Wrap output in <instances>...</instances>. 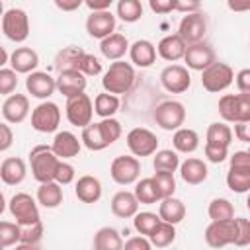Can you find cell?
<instances>
[{"label":"cell","instance_id":"obj_29","mask_svg":"<svg viewBox=\"0 0 250 250\" xmlns=\"http://www.w3.org/2000/svg\"><path fill=\"white\" fill-rule=\"evenodd\" d=\"M86 51H82L80 47L76 45H68L64 49H61L53 61V66L57 72H62V70H80V62H82V57H84Z\"/></svg>","mask_w":250,"mask_h":250},{"label":"cell","instance_id":"obj_34","mask_svg":"<svg viewBox=\"0 0 250 250\" xmlns=\"http://www.w3.org/2000/svg\"><path fill=\"white\" fill-rule=\"evenodd\" d=\"M92 244H94L96 250H121L125 242L121 240V234H119L117 229H113V227H102V229L96 230Z\"/></svg>","mask_w":250,"mask_h":250},{"label":"cell","instance_id":"obj_4","mask_svg":"<svg viewBox=\"0 0 250 250\" xmlns=\"http://www.w3.org/2000/svg\"><path fill=\"white\" fill-rule=\"evenodd\" d=\"M227 186L234 193L250 191V152L236 150L230 156L229 172H227Z\"/></svg>","mask_w":250,"mask_h":250},{"label":"cell","instance_id":"obj_5","mask_svg":"<svg viewBox=\"0 0 250 250\" xmlns=\"http://www.w3.org/2000/svg\"><path fill=\"white\" fill-rule=\"evenodd\" d=\"M219 113L227 123L250 119V94H225L219 100Z\"/></svg>","mask_w":250,"mask_h":250},{"label":"cell","instance_id":"obj_30","mask_svg":"<svg viewBox=\"0 0 250 250\" xmlns=\"http://www.w3.org/2000/svg\"><path fill=\"white\" fill-rule=\"evenodd\" d=\"M180 176L186 184L189 186H197V184H203L209 176V170H207V164L199 158H188L180 164Z\"/></svg>","mask_w":250,"mask_h":250},{"label":"cell","instance_id":"obj_15","mask_svg":"<svg viewBox=\"0 0 250 250\" xmlns=\"http://www.w3.org/2000/svg\"><path fill=\"white\" fill-rule=\"evenodd\" d=\"M127 146L135 156H150L158 148L156 135L146 127H135L127 133Z\"/></svg>","mask_w":250,"mask_h":250},{"label":"cell","instance_id":"obj_44","mask_svg":"<svg viewBox=\"0 0 250 250\" xmlns=\"http://www.w3.org/2000/svg\"><path fill=\"white\" fill-rule=\"evenodd\" d=\"M21 240V225L10 223V221H2L0 223V248H8L14 244H20Z\"/></svg>","mask_w":250,"mask_h":250},{"label":"cell","instance_id":"obj_26","mask_svg":"<svg viewBox=\"0 0 250 250\" xmlns=\"http://www.w3.org/2000/svg\"><path fill=\"white\" fill-rule=\"evenodd\" d=\"M74 195L82 203H96L102 197V182L96 176H80L74 186Z\"/></svg>","mask_w":250,"mask_h":250},{"label":"cell","instance_id":"obj_9","mask_svg":"<svg viewBox=\"0 0 250 250\" xmlns=\"http://www.w3.org/2000/svg\"><path fill=\"white\" fill-rule=\"evenodd\" d=\"M8 209H10V215L21 225H33L37 221H41L39 217V207L35 203V199L25 193V191H20V193H14L10 203H8Z\"/></svg>","mask_w":250,"mask_h":250},{"label":"cell","instance_id":"obj_14","mask_svg":"<svg viewBox=\"0 0 250 250\" xmlns=\"http://www.w3.org/2000/svg\"><path fill=\"white\" fill-rule=\"evenodd\" d=\"M160 84L170 94H184V92H188L189 86H191V76H189L188 66L168 64L160 72Z\"/></svg>","mask_w":250,"mask_h":250},{"label":"cell","instance_id":"obj_39","mask_svg":"<svg viewBox=\"0 0 250 250\" xmlns=\"http://www.w3.org/2000/svg\"><path fill=\"white\" fill-rule=\"evenodd\" d=\"M152 246L156 248H166L170 246L174 240H176V225L172 223H166V221H160L158 227L152 230V234L148 236Z\"/></svg>","mask_w":250,"mask_h":250},{"label":"cell","instance_id":"obj_45","mask_svg":"<svg viewBox=\"0 0 250 250\" xmlns=\"http://www.w3.org/2000/svg\"><path fill=\"white\" fill-rule=\"evenodd\" d=\"M41 238H43V223L37 221L33 225L21 227V240L18 246L20 248H37Z\"/></svg>","mask_w":250,"mask_h":250},{"label":"cell","instance_id":"obj_35","mask_svg":"<svg viewBox=\"0 0 250 250\" xmlns=\"http://www.w3.org/2000/svg\"><path fill=\"white\" fill-rule=\"evenodd\" d=\"M172 145L178 152H184V154H189L193 150H197L199 146V135L189 129V127H180L174 131V137H172Z\"/></svg>","mask_w":250,"mask_h":250},{"label":"cell","instance_id":"obj_1","mask_svg":"<svg viewBox=\"0 0 250 250\" xmlns=\"http://www.w3.org/2000/svg\"><path fill=\"white\" fill-rule=\"evenodd\" d=\"M121 137V123L113 117H104L100 123H90L82 129L80 141L88 150H104Z\"/></svg>","mask_w":250,"mask_h":250},{"label":"cell","instance_id":"obj_31","mask_svg":"<svg viewBox=\"0 0 250 250\" xmlns=\"http://www.w3.org/2000/svg\"><path fill=\"white\" fill-rule=\"evenodd\" d=\"M129 41H127V37L123 35V33H111V35H107L105 39H102L100 41V51H102V55L105 57V59H109V61H119L127 51H129Z\"/></svg>","mask_w":250,"mask_h":250},{"label":"cell","instance_id":"obj_59","mask_svg":"<svg viewBox=\"0 0 250 250\" xmlns=\"http://www.w3.org/2000/svg\"><path fill=\"white\" fill-rule=\"evenodd\" d=\"M115 0H84V4L92 10V12H100V10H109V6Z\"/></svg>","mask_w":250,"mask_h":250},{"label":"cell","instance_id":"obj_60","mask_svg":"<svg viewBox=\"0 0 250 250\" xmlns=\"http://www.w3.org/2000/svg\"><path fill=\"white\" fill-rule=\"evenodd\" d=\"M230 12H250V0H227Z\"/></svg>","mask_w":250,"mask_h":250},{"label":"cell","instance_id":"obj_40","mask_svg":"<svg viewBox=\"0 0 250 250\" xmlns=\"http://www.w3.org/2000/svg\"><path fill=\"white\" fill-rule=\"evenodd\" d=\"M207 213L211 221H229V219H234V205L225 197H215L209 203Z\"/></svg>","mask_w":250,"mask_h":250},{"label":"cell","instance_id":"obj_53","mask_svg":"<svg viewBox=\"0 0 250 250\" xmlns=\"http://www.w3.org/2000/svg\"><path fill=\"white\" fill-rule=\"evenodd\" d=\"M199 8H201V0H174V10L184 14L199 12Z\"/></svg>","mask_w":250,"mask_h":250},{"label":"cell","instance_id":"obj_12","mask_svg":"<svg viewBox=\"0 0 250 250\" xmlns=\"http://www.w3.org/2000/svg\"><path fill=\"white\" fill-rule=\"evenodd\" d=\"M109 176L115 184L119 186H129V184H135L141 176V162L139 158L133 154V156H115L111 166H109Z\"/></svg>","mask_w":250,"mask_h":250},{"label":"cell","instance_id":"obj_62","mask_svg":"<svg viewBox=\"0 0 250 250\" xmlns=\"http://www.w3.org/2000/svg\"><path fill=\"white\" fill-rule=\"evenodd\" d=\"M246 207H248V211H250V195H248V199H246Z\"/></svg>","mask_w":250,"mask_h":250},{"label":"cell","instance_id":"obj_33","mask_svg":"<svg viewBox=\"0 0 250 250\" xmlns=\"http://www.w3.org/2000/svg\"><path fill=\"white\" fill-rule=\"evenodd\" d=\"M158 215L162 221L166 223H172V225H178L184 221L186 217V205L182 199L170 195V197H164L160 201V207H158Z\"/></svg>","mask_w":250,"mask_h":250},{"label":"cell","instance_id":"obj_21","mask_svg":"<svg viewBox=\"0 0 250 250\" xmlns=\"http://www.w3.org/2000/svg\"><path fill=\"white\" fill-rule=\"evenodd\" d=\"M57 90L64 98H72L86 90V74L80 70H62L57 76Z\"/></svg>","mask_w":250,"mask_h":250},{"label":"cell","instance_id":"obj_2","mask_svg":"<svg viewBox=\"0 0 250 250\" xmlns=\"http://www.w3.org/2000/svg\"><path fill=\"white\" fill-rule=\"evenodd\" d=\"M135 68L131 62H125V61H113L109 64V68L105 70L104 78H102V86L105 92L109 94H127L133 84H135Z\"/></svg>","mask_w":250,"mask_h":250},{"label":"cell","instance_id":"obj_23","mask_svg":"<svg viewBox=\"0 0 250 250\" xmlns=\"http://www.w3.org/2000/svg\"><path fill=\"white\" fill-rule=\"evenodd\" d=\"M111 213L119 219H131L139 213V199L135 191L121 189L111 197Z\"/></svg>","mask_w":250,"mask_h":250},{"label":"cell","instance_id":"obj_13","mask_svg":"<svg viewBox=\"0 0 250 250\" xmlns=\"http://www.w3.org/2000/svg\"><path fill=\"white\" fill-rule=\"evenodd\" d=\"M236 240V221H211L205 229V242L211 248H223L227 244H234Z\"/></svg>","mask_w":250,"mask_h":250},{"label":"cell","instance_id":"obj_58","mask_svg":"<svg viewBox=\"0 0 250 250\" xmlns=\"http://www.w3.org/2000/svg\"><path fill=\"white\" fill-rule=\"evenodd\" d=\"M53 2L62 12H74V10H78L84 4V0H53Z\"/></svg>","mask_w":250,"mask_h":250},{"label":"cell","instance_id":"obj_6","mask_svg":"<svg viewBox=\"0 0 250 250\" xmlns=\"http://www.w3.org/2000/svg\"><path fill=\"white\" fill-rule=\"evenodd\" d=\"M2 31L14 43H23L29 37V16L21 8H10L2 16Z\"/></svg>","mask_w":250,"mask_h":250},{"label":"cell","instance_id":"obj_48","mask_svg":"<svg viewBox=\"0 0 250 250\" xmlns=\"http://www.w3.org/2000/svg\"><path fill=\"white\" fill-rule=\"evenodd\" d=\"M236 240L234 246H248L250 244V219L236 217Z\"/></svg>","mask_w":250,"mask_h":250},{"label":"cell","instance_id":"obj_24","mask_svg":"<svg viewBox=\"0 0 250 250\" xmlns=\"http://www.w3.org/2000/svg\"><path fill=\"white\" fill-rule=\"evenodd\" d=\"M51 146H53L55 154H57L59 158H62V160H68V158L78 156V152H80V148H82L78 137H76L74 133H70V131H59V133L55 135Z\"/></svg>","mask_w":250,"mask_h":250},{"label":"cell","instance_id":"obj_8","mask_svg":"<svg viewBox=\"0 0 250 250\" xmlns=\"http://www.w3.org/2000/svg\"><path fill=\"white\" fill-rule=\"evenodd\" d=\"M156 125L164 131H176L184 125L186 121V107L182 102H176V100H166V102H160L152 113Z\"/></svg>","mask_w":250,"mask_h":250},{"label":"cell","instance_id":"obj_55","mask_svg":"<svg viewBox=\"0 0 250 250\" xmlns=\"http://www.w3.org/2000/svg\"><path fill=\"white\" fill-rule=\"evenodd\" d=\"M0 135H2V139H0V150L6 152L12 146V141H14V135H12V129H10L8 121L0 123Z\"/></svg>","mask_w":250,"mask_h":250},{"label":"cell","instance_id":"obj_52","mask_svg":"<svg viewBox=\"0 0 250 250\" xmlns=\"http://www.w3.org/2000/svg\"><path fill=\"white\" fill-rule=\"evenodd\" d=\"M123 248H127V250H150L152 248V242H150L148 236L141 234V236H133V238L125 240Z\"/></svg>","mask_w":250,"mask_h":250},{"label":"cell","instance_id":"obj_10","mask_svg":"<svg viewBox=\"0 0 250 250\" xmlns=\"http://www.w3.org/2000/svg\"><path fill=\"white\" fill-rule=\"evenodd\" d=\"M61 123V109L55 102H41L31 111V127L39 133H55Z\"/></svg>","mask_w":250,"mask_h":250},{"label":"cell","instance_id":"obj_38","mask_svg":"<svg viewBox=\"0 0 250 250\" xmlns=\"http://www.w3.org/2000/svg\"><path fill=\"white\" fill-rule=\"evenodd\" d=\"M119 109V98L117 94H109V92H104V94H98L96 100H94V111L104 119V117H113Z\"/></svg>","mask_w":250,"mask_h":250},{"label":"cell","instance_id":"obj_25","mask_svg":"<svg viewBox=\"0 0 250 250\" xmlns=\"http://www.w3.org/2000/svg\"><path fill=\"white\" fill-rule=\"evenodd\" d=\"M25 174H27V166L18 156H8L0 164V178H2V182L6 186H18V184H21L25 180Z\"/></svg>","mask_w":250,"mask_h":250},{"label":"cell","instance_id":"obj_11","mask_svg":"<svg viewBox=\"0 0 250 250\" xmlns=\"http://www.w3.org/2000/svg\"><path fill=\"white\" fill-rule=\"evenodd\" d=\"M66 119L70 125L74 127H86L92 123V115H94V104L92 100L82 92L76 94L72 98H66Z\"/></svg>","mask_w":250,"mask_h":250},{"label":"cell","instance_id":"obj_47","mask_svg":"<svg viewBox=\"0 0 250 250\" xmlns=\"http://www.w3.org/2000/svg\"><path fill=\"white\" fill-rule=\"evenodd\" d=\"M18 86V72L14 68H0V94L10 96Z\"/></svg>","mask_w":250,"mask_h":250},{"label":"cell","instance_id":"obj_64","mask_svg":"<svg viewBox=\"0 0 250 250\" xmlns=\"http://www.w3.org/2000/svg\"><path fill=\"white\" fill-rule=\"evenodd\" d=\"M248 47H250V43H248Z\"/></svg>","mask_w":250,"mask_h":250},{"label":"cell","instance_id":"obj_43","mask_svg":"<svg viewBox=\"0 0 250 250\" xmlns=\"http://www.w3.org/2000/svg\"><path fill=\"white\" fill-rule=\"evenodd\" d=\"M154 170H166V172H176L180 168V156L178 152L170 150V148H162L154 152V160H152Z\"/></svg>","mask_w":250,"mask_h":250},{"label":"cell","instance_id":"obj_28","mask_svg":"<svg viewBox=\"0 0 250 250\" xmlns=\"http://www.w3.org/2000/svg\"><path fill=\"white\" fill-rule=\"evenodd\" d=\"M10 64L20 74H29L39 66V55L31 47H18L10 55Z\"/></svg>","mask_w":250,"mask_h":250},{"label":"cell","instance_id":"obj_42","mask_svg":"<svg viewBox=\"0 0 250 250\" xmlns=\"http://www.w3.org/2000/svg\"><path fill=\"white\" fill-rule=\"evenodd\" d=\"M160 221H162L160 215L150 213V211H141V213H137V215L133 217V227H135V230H137L139 234L150 236L152 230L158 227Z\"/></svg>","mask_w":250,"mask_h":250},{"label":"cell","instance_id":"obj_3","mask_svg":"<svg viewBox=\"0 0 250 250\" xmlns=\"http://www.w3.org/2000/svg\"><path fill=\"white\" fill-rule=\"evenodd\" d=\"M61 158L55 154L53 146L47 145H37L31 148L29 152V166H31V174L33 178L43 184V182H51L55 180L57 168H59Z\"/></svg>","mask_w":250,"mask_h":250},{"label":"cell","instance_id":"obj_32","mask_svg":"<svg viewBox=\"0 0 250 250\" xmlns=\"http://www.w3.org/2000/svg\"><path fill=\"white\" fill-rule=\"evenodd\" d=\"M37 203L45 209H55L62 203V186L55 180L43 182L37 188Z\"/></svg>","mask_w":250,"mask_h":250},{"label":"cell","instance_id":"obj_7","mask_svg":"<svg viewBox=\"0 0 250 250\" xmlns=\"http://www.w3.org/2000/svg\"><path fill=\"white\" fill-rule=\"evenodd\" d=\"M232 82H234V70L227 62L215 61L211 66L201 70V86L211 94H219L227 90Z\"/></svg>","mask_w":250,"mask_h":250},{"label":"cell","instance_id":"obj_27","mask_svg":"<svg viewBox=\"0 0 250 250\" xmlns=\"http://www.w3.org/2000/svg\"><path fill=\"white\" fill-rule=\"evenodd\" d=\"M156 47L148 41V39H137L131 47H129V57L131 62L139 68H148L154 61H156Z\"/></svg>","mask_w":250,"mask_h":250},{"label":"cell","instance_id":"obj_36","mask_svg":"<svg viewBox=\"0 0 250 250\" xmlns=\"http://www.w3.org/2000/svg\"><path fill=\"white\" fill-rule=\"evenodd\" d=\"M205 143L207 145H215V146H230L232 143V131L229 125L225 123H211L207 127V135H205Z\"/></svg>","mask_w":250,"mask_h":250},{"label":"cell","instance_id":"obj_50","mask_svg":"<svg viewBox=\"0 0 250 250\" xmlns=\"http://www.w3.org/2000/svg\"><path fill=\"white\" fill-rule=\"evenodd\" d=\"M74 176H76L74 166H72V164H68L66 160H62V158H61L59 168H57V174H55V182H59L61 186H66V184H70V182L74 180Z\"/></svg>","mask_w":250,"mask_h":250},{"label":"cell","instance_id":"obj_49","mask_svg":"<svg viewBox=\"0 0 250 250\" xmlns=\"http://www.w3.org/2000/svg\"><path fill=\"white\" fill-rule=\"evenodd\" d=\"M80 72H84L86 76H98L102 72V62L98 57L90 55V53H84L82 57V62H80Z\"/></svg>","mask_w":250,"mask_h":250},{"label":"cell","instance_id":"obj_19","mask_svg":"<svg viewBox=\"0 0 250 250\" xmlns=\"http://www.w3.org/2000/svg\"><path fill=\"white\" fill-rule=\"evenodd\" d=\"M86 31L94 39H100V41L105 39L107 35H111L115 31V16L109 10L92 12L86 20Z\"/></svg>","mask_w":250,"mask_h":250},{"label":"cell","instance_id":"obj_61","mask_svg":"<svg viewBox=\"0 0 250 250\" xmlns=\"http://www.w3.org/2000/svg\"><path fill=\"white\" fill-rule=\"evenodd\" d=\"M8 61H10V59H8V53H6L4 49H2V62H0V64H6Z\"/></svg>","mask_w":250,"mask_h":250},{"label":"cell","instance_id":"obj_17","mask_svg":"<svg viewBox=\"0 0 250 250\" xmlns=\"http://www.w3.org/2000/svg\"><path fill=\"white\" fill-rule=\"evenodd\" d=\"M178 33L184 37V41L188 45L203 41V37L207 33V18L201 12H193V14L184 16L180 25H178Z\"/></svg>","mask_w":250,"mask_h":250},{"label":"cell","instance_id":"obj_16","mask_svg":"<svg viewBox=\"0 0 250 250\" xmlns=\"http://www.w3.org/2000/svg\"><path fill=\"white\" fill-rule=\"evenodd\" d=\"M184 61H186V66L191 68V70H205L207 66H211L217 59H215V51L209 43H203V41H197V43H189L188 49H186V55H184Z\"/></svg>","mask_w":250,"mask_h":250},{"label":"cell","instance_id":"obj_41","mask_svg":"<svg viewBox=\"0 0 250 250\" xmlns=\"http://www.w3.org/2000/svg\"><path fill=\"white\" fill-rule=\"evenodd\" d=\"M117 16L125 23H135L143 18L141 0H117Z\"/></svg>","mask_w":250,"mask_h":250},{"label":"cell","instance_id":"obj_22","mask_svg":"<svg viewBox=\"0 0 250 250\" xmlns=\"http://www.w3.org/2000/svg\"><path fill=\"white\" fill-rule=\"evenodd\" d=\"M186 49H188V43L184 41V37L180 33H172V35H166L158 41L156 45V51L158 55L168 61V62H176L180 59H184L186 55Z\"/></svg>","mask_w":250,"mask_h":250},{"label":"cell","instance_id":"obj_63","mask_svg":"<svg viewBox=\"0 0 250 250\" xmlns=\"http://www.w3.org/2000/svg\"><path fill=\"white\" fill-rule=\"evenodd\" d=\"M248 152H250V148H248Z\"/></svg>","mask_w":250,"mask_h":250},{"label":"cell","instance_id":"obj_57","mask_svg":"<svg viewBox=\"0 0 250 250\" xmlns=\"http://www.w3.org/2000/svg\"><path fill=\"white\" fill-rule=\"evenodd\" d=\"M234 137L242 143H250V119L234 123Z\"/></svg>","mask_w":250,"mask_h":250},{"label":"cell","instance_id":"obj_37","mask_svg":"<svg viewBox=\"0 0 250 250\" xmlns=\"http://www.w3.org/2000/svg\"><path fill=\"white\" fill-rule=\"evenodd\" d=\"M135 195H137L139 203H143V205H152V203H156V201L162 199L160 197V191L156 188L154 178H143L141 182H137Z\"/></svg>","mask_w":250,"mask_h":250},{"label":"cell","instance_id":"obj_54","mask_svg":"<svg viewBox=\"0 0 250 250\" xmlns=\"http://www.w3.org/2000/svg\"><path fill=\"white\" fill-rule=\"evenodd\" d=\"M234 80H236V88H238V92H242V94H250V68H242V70H238V74L234 76Z\"/></svg>","mask_w":250,"mask_h":250},{"label":"cell","instance_id":"obj_18","mask_svg":"<svg viewBox=\"0 0 250 250\" xmlns=\"http://www.w3.org/2000/svg\"><path fill=\"white\" fill-rule=\"evenodd\" d=\"M25 88H27V92L33 98H37V100H49L55 94V90H57V78H53L49 72L33 70L25 78Z\"/></svg>","mask_w":250,"mask_h":250},{"label":"cell","instance_id":"obj_56","mask_svg":"<svg viewBox=\"0 0 250 250\" xmlns=\"http://www.w3.org/2000/svg\"><path fill=\"white\" fill-rule=\"evenodd\" d=\"M148 6L154 14H170L174 10V0H148Z\"/></svg>","mask_w":250,"mask_h":250},{"label":"cell","instance_id":"obj_46","mask_svg":"<svg viewBox=\"0 0 250 250\" xmlns=\"http://www.w3.org/2000/svg\"><path fill=\"white\" fill-rule=\"evenodd\" d=\"M154 182L156 188L160 191V197H170L176 191V180H174V172H166V170H154Z\"/></svg>","mask_w":250,"mask_h":250},{"label":"cell","instance_id":"obj_51","mask_svg":"<svg viewBox=\"0 0 250 250\" xmlns=\"http://www.w3.org/2000/svg\"><path fill=\"white\" fill-rule=\"evenodd\" d=\"M205 156H207L209 162L221 164L223 160H227L229 148H227V146H215V145H207V143H205Z\"/></svg>","mask_w":250,"mask_h":250},{"label":"cell","instance_id":"obj_20","mask_svg":"<svg viewBox=\"0 0 250 250\" xmlns=\"http://www.w3.org/2000/svg\"><path fill=\"white\" fill-rule=\"evenodd\" d=\"M29 115V100L25 94H10L2 104V117L8 123H21Z\"/></svg>","mask_w":250,"mask_h":250}]
</instances>
